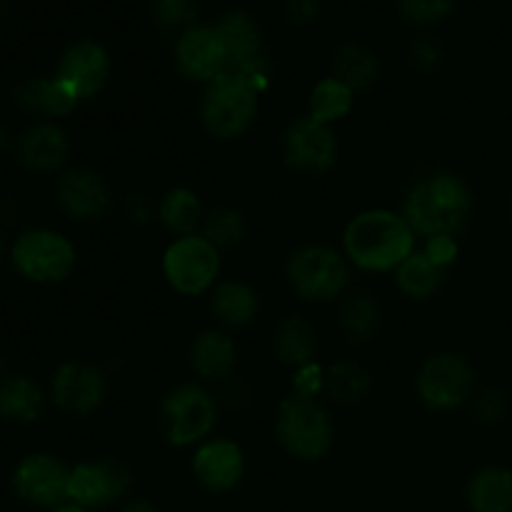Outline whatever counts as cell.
Returning <instances> with one entry per match:
<instances>
[{"mask_svg": "<svg viewBox=\"0 0 512 512\" xmlns=\"http://www.w3.org/2000/svg\"><path fill=\"white\" fill-rule=\"evenodd\" d=\"M415 230L390 210H368L350 220L345 230V253L365 270L400 268L413 255Z\"/></svg>", "mask_w": 512, "mask_h": 512, "instance_id": "1", "label": "cell"}, {"mask_svg": "<svg viewBox=\"0 0 512 512\" xmlns=\"http://www.w3.org/2000/svg\"><path fill=\"white\" fill-rule=\"evenodd\" d=\"M473 198L468 185L448 173L430 175L410 190L405 200V220L420 235H453L468 220Z\"/></svg>", "mask_w": 512, "mask_h": 512, "instance_id": "2", "label": "cell"}, {"mask_svg": "<svg viewBox=\"0 0 512 512\" xmlns=\"http://www.w3.org/2000/svg\"><path fill=\"white\" fill-rule=\"evenodd\" d=\"M258 115V90L238 73H223L210 80L200 103V118L215 138H238Z\"/></svg>", "mask_w": 512, "mask_h": 512, "instance_id": "3", "label": "cell"}, {"mask_svg": "<svg viewBox=\"0 0 512 512\" xmlns=\"http://www.w3.org/2000/svg\"><path fill=\"white\" fill-rule=\"evenodd\" d=\"M278 443L298 460H320L333 445L330 415L305 395H290L280 403L275 415Z\"/></svg>", "mask_w": 512, "mask_h": 512, "instance_id": "4", "label": "cell"}, {"mask_svg": "<svg viewBox=\"0 0 512 512\" xmlns=\"http://www.w3.org/2000/svg\"><path fill=\"white\" fill-rule=\"evenodd\" d=\"M13 268L30 283L50 285L68 278L75 268V248L65 235L33 228L18 235L10 248Z\"/></svg>", "mask_w": 512, "mask_h": 512, "instance_id": "5", "label": "cell"}, {"mask_svg": "<svg viewBox=\"0 0 512 512\" xmlns=\"http://www.w3.org/2000/svg\"><path fill=\"white\" fill-rule=\"evenodd\" d=\"M288 280L300 298L325 303L345 290L348 265L335 250L325 245H308L290 258Z\"/></svg>", "mask_w": 512, "mask_h": 512, "instance_id": "6", "label": "cell"}, {"mask_svg": "<svg viewBox=\"0 0 512 512\" xmlns=\"http://www.w3.org/2000/svg\"><path fill=\"white\" fill-rule=\"evenodd\" d=\"M475 370L463 355L440 353L423 365L418 375V393L430 410L460 408L473 398Z\"/></svg>", "mask_w": 512, "mask_h": 512, "instance_id": "7", "label": "cell"}, {"mask_svg": "<svg viewBox=\"0 0 512 512\" xmlns=\"http://www.w3.org/2000/svg\"><path fill=\"white\" fill-rule=\"evenodd\" d=\"M218 405L200 385H183L163 400L160 420L165 438L173 445H193L213 430Z\"/></svg>", "mask_w": 512, "mask_h": 512, "instance_id": "8", "label": "cell"}, {"mask_svg": "<svg viewBox=\"0 0 512 512\" xmlns=\"http://www.w3.org/2000/svg\"><path fill=\"white\" fill-rule=\"evenodd\" d=\"M163 270L168 283L183 295H198L215 283L220 273V255L213 243L198 235L180 238L165 250Z\"/></svg>", "mask_w": 512, "mask_h": 512, "instance_id": "9", "label": "cell"}, {"mask_svg": "<svg viewBox=\"0 0 512 512\" xmlns=\"http://www.w3.org/2000/svg\"><path fill=\"white\" fill-rule=\"evenodd\" d=\"M70 470L50 453H30L10 475L13 493L33 508H60L68 500Z\"/></svg>", "mask_w": 512, "mask_h": 512, "instance_id": "10", "label": "cell"}, {"mask_svg": "<svg viewBox=\"0 0 512 512\" xmlns=\"http://www.w3.org/2000/svg\"><path fill=\"white\" fill-rule=\"evenodd\" d=\"M285 163L303 175H323L338 160V140L330 125L315 118H298L288 125L283 138Z\"/></svg>", "mask_w": 512, "mask_h": 512, "instance_id": "11", "label": "cell"}, {"mask_svg": "<svg viewBox=\"0 0 512 512\" xmlns=\"http://www.w3.org/2000/svg\"><path fill=\"white\" fill-rule=\"evenodd\" d=\"M50 395H53V403L65 413L90 415L108 398V383L98 365L73 360L55 370Z\"/></svg>", "mask_w": 512, "mask_h": 512, "instance_id": "12", "label": "cell"}, {"mask_svg": "<svg viewBox=\"0 0 512 512\" xmlns=\"http://www.w3.org/2000/svg\"><path fill=\"white\" fill-rule=\"evenodd\" d=\"M133 475L118 460L80 463L70 470L68 498L80 508H103L128 493Z\"/></svg>", "mask_w": 512, "mask_h": 512, "instance_id": "13", "label": "cell"}, {"mask_svg": "<svg viewBox=\"0 0 512 512\" xmlns=\"http://www.w3.org/2000/svg\"><path fill=\"white\" fill-rule=\"evenodd\" d=\"M110 75L108 53L95 40H78L58 60L55 78L78 100L93 98L105 88Z\"/></svg>", "mask_w": 512, "mask_h": 512, "instance_id": "14", "label": "cell"}, {"mask_svg": "<svg viewBox=\"0 0 512 512\" xmlns=\"http://www.w3.org/2000/svg\"><path fill=\"white\" fill-rule=\"evenodd\" d=\"M58 205L68 218L80 220V223H93L108 213L110 190L98 173L88 168H75L60 175Z\"/></svg>", "mask_w": 512, "mask_h": 512, "instance_id": "15", "label": "cell"}, {"mask_svg": "<svg viewBox=\"0 0 512 512\" xmlns=\"http://www.w3.org/2000/svg\"><path fill=\"white\" fill-rule=\"evenodd\" d=\"M178 70L190 80H215L228 70V55L215 28L185 30L175 48Z\"/></svg>", "mask_w": 512, "mask_h": 512, "instance_id": "16", "label": "cell"}, {"mask_svg": "<svg viewBox=\"0 0 512 512\" xmlns=\"http://www.w3.org/2000/svg\"><path fill=\"white\" fill-rule=\"evenodd\" d=\"M193 473L198 483L210 493H228L243 480V450L230 440L205 443L193 458Z\"/></svg>", "mask_w": 512, "mask_h": 512, "instance_id": "17", "label": "cell"}, {"mask_svg": "<svg viewBox=\"0 0 512 512\" xmlns=\"http://www.w3.org/2000/svg\"><path fill=\"white\" fill-rule=\"evenodd\" d=\"M70 150L68 133L55 123H35L15 143L20 165L33 173H53L65 163Z\"/></svg>", "mask_w": 512, "mask_h": 512, "instance_id": "18", "label": "cell"}, {"mask_svg": "<svg viewBox=\"0 0 512 512\" xmlns=\"http://www.w3.org/2000/svg\"><path fill=\"white\" fill-rule=\"evenodd\" d=\"M13 100L20 110H25V113L53 115V118L73 113L75 105L80 103L55 75L53 78L23 80V83L15 88Z\"/></svg>", "mask_w": 512, "mask_h": 512, "instance_id": "19", "label": "cell"}, {"mask_svg": "<svg viewBox=\"0 0 512 512\" xmlns=\"http://www.w3.org/2000/svg\"><path fill=\"white\" fill-rule=\"evenodd\" d=\"M220 43H223L225 55H228V70H240L248 63L263 55V38L248 13H228L215 28Z\"/></svg>", "mask_w": 512, "mask_h": 512, "instance_id": "20", "label": "cell"}, {"mask_svg": "<svg viewBox=\"0 0 512 512\" xmlns=\"http://www.w3.org/2000/svg\"><path fill=\"white\" fill-rule=\"evenodd\" d=\"M45 410V393L28 375H8L0 380V418L15 425L40 420Z\"/></svg>", "mask_w": 512, "mask_h": 512, "instance_id": "21", "label": "cell"}, {"mask_svg": "<svg viewBox=\"0 0 512 512\" xmlns=\"http://www.w3.org/2000/svg\"><path fill=\"white\" fill-rule=\"evenodd\" d=\"M238 350L230 335L218 333V330H205L195 335L190 345V365L195 373L205 380H223L233 373Z\"/></svg>", "mask_w": 512, "mask_h": 512, "instance_id": "22", "label": "cell"}, {"mask_svg": "<svg viewBox=\"0 0 512 512\" xmlns=\"http://www.w3.org/2000/svg\"><path fill=\"white\" fill-rule=\"evenodd\" d=\"M468 505L473 512H512V473L483 468L470 478Z\"/></svg>", "mask_w": 512, "mask_h": 512, "instance_id": "23", "label": "cell"}, {"mask_svg": "<svg viewBox=\"0 0 512 512\" xmlns=\"http://www.w3.org/2000/svg\"><path fill=\"white\" fill-rule=\"evenodd\" d=\"M315 353H318V335L308 320L300 315H290L288 320L280 323L278 333H275V355L280 363L303 368V365L313 363Z\"/></svg>", "mask_w": 512, "mask_h": 512, "instance_id": "24", "label": "cell"}, {"mask_svg": "<svg viewBox=\"0 0 512 512\" xmlns=\"http://www.w3.org/2000/svg\"><path fill=\"white\" fill-rule=\"evenodd\" d=\"M260 300L250 285L230 280V283L218 285V290L210 298V310L220 323L230 325V328H243L250 320L258 315Z\"/></svg>", "mask_w": 512, "mask_h": 512, "instance_id": "25", "label": "cell"}, {"mask_svg": "<svg viewBox=\"0 0 512 512\" xmlns=\"http://www.w3.org/2000/svg\"><path fill=\"white\" fill-rule=\"evenodd\" d=\"M380 63L365 45L348 43L335 53V80L348 85L353 93H365L378 83Z\"/></svg>", "mask_w": 512, "mask_h": 512, "instance_id": "26", "label": "cell"}, {"mask_svg": "<svg viewBox=\"0 0 512 512\" xmlns=\"http://www.w3.org/2000/svg\"><path fill=\"white\" fill-rule=\"evenodd\" d=\"M370 375L358 363H338L325 370V393L340 405H358L370 395Z\"/></svg>", "mask_w": 512, "mask_h": 512, "instance_id": "27", "label": "cell"}, {"mask_svg": "<svg viewBox=\"0 0 512 512\" xmlns=\"http://www.w3.org/2000/svg\"><path fill=\"white\" fill-rule=\"evenodd\" d=\"M445 268H438L425 253H413L398 268V285L405 295L415 300H425L443 285Z\"/></svg>", "mask_w": 512, "mask_h": 512, "instance_id": "28", "label": "cell"}, {"mask_svg": "<svg viewBox=\"0 0 512 512\" xmlns=\"http://www.w3.org/2000/svg\"><path fill=\"white\" fill-rule=\"evenodd\" d=\"M158 215L160 220H163L165 228L183 235V238H188V235H193V230L198 228L200 223L198 195H195L193 190H185V188L170 190V193L163 198V203H160Z\"/></svg>", "mask_w": 512, "mask_h": 512, "instance_id": "29", "label": "cell"}, {"mask_svg": "<svg viewBox=\"0 0 512 512\" xmlns=\"http://www.w3.org/2000/svg\"><path fill=\"white\" fill-rule=\"evenodd\" d=\"M350 105H353V90L348 85L335 78L320 80L310 95V118L330 125L333 120L345 118L350 113Z\"/></svg>", "mask_w": 512, "mask_h": 512, "instance_id": "30", "label": "cell"}, {"mask_svg": "<svg viewBox=\"0 0 512 512\" xmlns=\"http://www.w3.org/2000/svg\"><path fill=\"white\" fill-rule=\"evenodd\" d=\"M340 325L355 340L373 338L380 328V305L370 295H355L340 310Z\"/></svg>", "mask_w": 512, "mask_h": 512, "instance_id": "31", "label": "cell"}, {"mask_svg": "<svg viewBox=\"0 0 512 512\" xmlns=\"http://www.w3.org/2000/svg\"><path fill=\"white\" fill-rule=\"evenodd\" d=\"M245 235V220L238 210L233 208H218L205 218L203 238L213 243L215 248H233L243 240Z\"/></svg>", "mask_w": 512, "mask_h": 512, "instance_id": "32", "label": "cell"}, {"mask_svg": "<svg viewBox=\"0 0 512 512\" xmlns=\"http://www.w3.org/2000/svg\"><path fill=\"white\" fill-rule=\"evenodd\" d=\"M153 18L163 30H190L193 20L198 18V3L195 0H155Z\"/></svg>", "mask_w": 512, "mask_h": 512, "instance_id": "33", "label": "cell"}, {"mask_svg": "<svg viewBox=\"0 0 512 512\" xmlns=\"http://www.w3.org/2000/svg\"><path fill=\"white\" fill-rule=\"evenodd\" d=\"M398 5L410 23L425 25L445 18L453 10L455 0H398Z\"/></svg>", "mask_w": 512, "mask_h": 512, "instance_id": "34", "label": "cell"}, {"mask_svg": "<svg viewBox=\"0 0 512 512\" xmlns=\"http://www.w3.org/2000/svg\"><path fill=\"white\" fill-rule=\"evenodd\" d=\"M508 413V400L500 390H483L480 395H475L473 403V415L485 425H495L505 418Z\"/></svg>", "mask_w": 512, "mask_h": 512, "instance_id": "35", "label": "cell"}, {"mask_svg": "<svg viewBox=\"0 0 512 512\" xmlns=\"http://www.w3.org/2000/svg\"><path fill=\"white\" fill-rule=\"evenodd\" d=\"M410 58H413L415 68H420L423 73H433V70H438L443 65V48L433 38H420L410 48Z\"/></svg>", "mask_w": 512, "mask_h": 512, "instance_id": "36", "label": "cell"}, {"mask_svg": "<svg viewBox=\"0 0 512 512\" xmlns=\"http://www.w3.org/2000/svg\"><path fill=\"white\" fill-rule=\"evenodd\" d=\"M423 253L425 258L433 260L438 268H448V265L458 258V243L453 240V235H435V238H428Z\"/></svg>", "mask_w": 512, "mask_h": 512, "instance_id": "37", "label": "cell"}, {"mask_svg": "<svg viewBox=\"0 0 512 512\" xmlns=\"http://www.w3.org/2000/svg\"><path fill=\"white\" fill-rule=\"evenodd\" d=\"M320 388H325V373L318 365L310 363L298 368V375H295V390H298V395L313 398Z\"/></svg>", "mask_w": 512, "mask_h": 512, "instance_id": "38", "label": "cell"}, {"mask_svg": "<svg viewBox=\"0 0 512 512\" xmlns=\"http://www.w3.org/2000/svg\"><path fill=\"white\" fill-rule=\"evenodd\" d=\"M320 0H285V13L293 23H310L318 15Z\"/></svg>", "mask_w": 512, "mask_h": 512, "instance_id": "39", "label": "cell"}, {"mask_svg": "<svg viewBox=\"0 0 512 512\" xmlns=\"http://www.w3.org/2000/svg\"><path fill=\"white\" fill-rule=\"evenodd\" d=\"M128 215L133 220H140V223H145V220L153 218V203H150L148 198H143V195H140V198H130Z\"/></svg>", "mask_w": 512, "mask_h": 512, "instance_id": "40", "label": "cell"}, {"mask_svg": "<svg viewBox=\"0 0 512 512\" xmlns=\"http://www.w3.org/2000/svg\"><path fill=\"white\" fill-rule=\"evenodd\" d=\"M123 512H158V508L153 503H148V500H135Z\"/></svg>", "mask_w": 512, "mask_h": 512, "instance_id": "41", "label": "cell"}, {"mask_svg": "<svg viewBox=\"0 0 512 512\" xmlns=\"http://www.w3.org/2000/svg\"><path fill=\"white\" fill-rule=\"evenodd\" d=\"M8 148H10V133L5 128H0V153H5Z\"/></svg>", "mask_w": 512, "mask_h": 512, "instance_id": "42", "label": "cell"}, {"mask_svg": "<svg viewBox=\"0 0 512 512\" xmlns=\"http://www.w3.org/2000/svg\"><path fill=\"white\" fill-rule=\"evenodd\" d=\"M53 512H88L85 508H80V505H60V508H55Z\"/></svg>", "mask_w": 512, "mask_h": 512, "instance_id": "43", "label": "cell"}, {"mask_svg": "<svg viewBox=\"0 0 512 512\" xmlns=\"http://www.w3.org/2000/svg\"><path fill=\"white\" fill-rule=\"evenodd\" d=\"M3 253H5V243H3V235H0V260H3Z\"/></svg>", "mask_w": 512, "mask_h": 512, "instance_id": "44", "label": "cell"}]
</instances>
